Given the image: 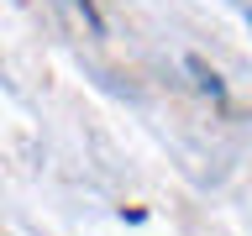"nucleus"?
<instances>
[{
    "label": "nucleus",
    "mask_w": 252,
    "mask_h": 236,
    "mask_svg": "<svg viewBox=\"0 0 252 236\" xmlns=\"http://www.w3.org/2000/svg\"><path fill=\"white\" fill-rule=\"evenodd\" d=\"M68 5H74V11H79V16H84V21H90V27H94V31H100V16H94V5H90V0H68Z\"/></svg>",
    "instance_id": "nucleus-1"
}]
</instances>
